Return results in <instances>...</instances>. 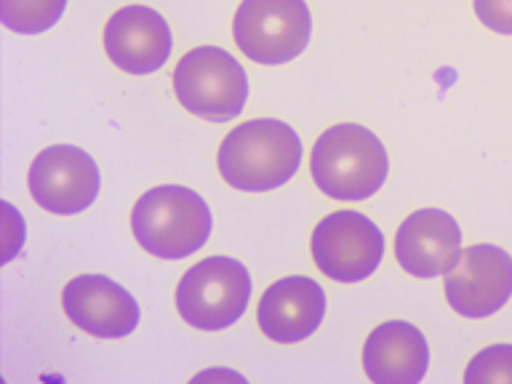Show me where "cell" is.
<instances>
[{"label": "cell", "instance_id": "1", "mask_svg": "<svg viewBox=\"0 0 512 384\" xmlns=\"http://www.w3.org/2000/svg\"><path fill=\"white\" fill-rule=\"evenodd\" d=\"M219 174L240 192H270L302 166V139L283 120L240 123L219 147Z\"/></svg>", "mask_w": 512, "mask_h": 384}, {"label": "cell", "instance_id": "2", "mask_svg": "<svg viewBox=\"0 0 512 384\" xmlns=\"http://www.w3.org/2000/svg\"><path fill=\"white\" fill-rule=\"evenodd\" d=\"M310 171L328 198L366 200L382 190L390 160L374 131L358 123H339L323 131L315 142Z\"/></svg>", "mask_w": 512, "mask_h": 384}, {"label": "cell", "instance_id": "3", "mask_svg": "<svg viewBox=\"0 0 512 384\" xmlns=\"http://www.w3.org/2000/svg\"><path fill=\"white\" fill-rule=\"evenodd\" d=\"M136 243L158 259H184L206 246L211 208L198 192L182 184L152 187L131 211Z\"/></svg>", "mask_w": 512, "mask_h": 384}, {"label": "cell", "instance_id": "4", "mask_svg": "<svg viewBox=\"0 0 512 384\" xmlns=\"http://www.w3.org/2000/svg\"><path fill=\"white\" fill-rule=\"evenodd\" d=\"M176 99L198 118L227 123L246 107L248 78L238 59L219 46L192 48L174 70Z\"/></svg>", "mask_w": 512, "mask_h": 384}, {"label": "cell", "instance_id": "5", "mask_svg": "<svg viewBox=\"0 0 512 384\" xmlns=\"http://www.w3.org/2000/svg\"><path fill=\"white\" fill-rule=\"evenodd\" d=\"M251 299V275L232 256H208L184 272L176 286V310L200 331L238 323Z\"/></svg>", "mask_w": 512, "mask_h": 384}, {"label": "cell", "instance_id": "6", "mask_svg": "<svg viewBox=\"0 0 512 384\" xmlns=\"http://www.w3.org/2000/svg\"><path fill=\"white\" fill-rule=\"evenodd\" d=\"M312 16L304 0H243L235 11L232 35L256 64H286L310 43Z\"/></svg>", "mask_w": 512, "mask_h": 384}, {"label": "cell", "instance_id": "7", "mask_svg": "<svg viewBox=\"0 0 512 384\" xmlns=\"http://www.w3.org/2000/svg\"><path fill=\"white\" fill-rule=\"evenodd\" d=\"M318 270L339 283L374 275L384 256V235L360 211H334L315 227L310 240Z\"/></svg>", "mask_w": 512, "mask_h": 384}, {"label": "cell", "instance_id": "8", "mask_svg": "<svg viewBox=\"0 0 512 384\" xmlns=\"http://www.w3.org/2000/svg\"><path fill=\"white\" fill-rule=\"evenodd\" d=\"M512 296V256L499 246L462 248L446 272V299L462 318H488Z\"/></svg>", "mask_w": 512, "mask_h": 384}, {"label": "cell", "instance_id": "9", "mask_svg": "<svg viewBox=\"0 0 512 384\" xmlns=\"http://www.w3.org/2000/svg\"><path fill=\"white\" fill-rule=\"evenodd\" d=\"M99 168L94 158L72 144H54L38 152L30 166V192L48 214L72 216L86 211L99 195Z\"/></svg>", "mask_w": 512, "mask_h": 384}, {"label": "cell", "instance_id": "10", "mask_svg": "<svg viewBox=\"0 0 512 384\" xmlns=\"http://www.w3.org/2000/svg\"><path fill=\"white\" fill-rule=\"evenodd\" d=\"M67 318L99 339H123L139 326V304L126 288L104 275H78L62 291Z\"/></svg>", "mask_w": 512, "mask_h": 384}, {"label": "cell", "instance_id": "11", "mask_svg": "<svg viewBox=\"0 0 512 384\" xmlns=\"http://www.w3.org/2000/svg\"><path fill=\"white\" fill-rule=\"evenodd\" d=\"M462 251V230L440 208H419L408 214L395 235V256L414 278H438L451 270Z\"/></svg>", "mask_w": 512, "mask_h": 384}, {"label": "cell", "instance_id": "12", "mask_svg": "<svg viewBox=\"0 0 512 384\" xmlns=\"http://www.w3.org/2000/svg\"><path fill=\"white\" fill-rule=\"evenodd\" d=\"M171 43L168 22L147 6L118 8L104 24V51L112 64L131 75L160 70L168 62Z\"/></svg>", "mask_w": 512, "mask_h": 384}, {"label": "cell", "instance_id": "13", "mask_svg": "<svg viewBox=\"0 0 512 384\" xmlns=\"http://www.w3.org/2000/svg\"><path fill=\"white\" fill-rule=\"evenodd\" d=\"M326 315V294L312 278L291 275L272 283L259 299L256 323L272 342L296 344L312 336Z\"/></svg>", "mask_w": 512, "mask_h": 384}, {"label": "cell", "instance_id": "14", "mask_svg": "<svg viewBox=\"0 0 512 384\" xmlns=\"http://www.w3.org/2000/svg\"><path fill=\"white\" fill-rule=\"evenodd\" d=\"M430 366V344L406 320H387L363 344V368L374 384H416Z\"/></svg>", "mask_w": 512, "mask_h": 384}, {"label": "cell", "instance_id": "15", "mask_svg": "<svg viewBox=\"0 0 512 384\" xmlns=\"http://www.w3.org/2000/svg\"><path fill=\"white\" fill-rule=\"evenodd\" d=\"M67 0H0V16L11 32L38 35L62 19Z\"/></svg>", "mask_w": 512, "mask_h": 384}, {"label": "cell", "instance_id": "16", "mask_svg": "<svg viewBox=\"0 0 512 384\" xmlns=\"http://www.w3.org/2000/svg\"><path fill=\"white\" fill-rule=\"evenodd\" d=\"M467 384H512V344H491L470 360L464 371Z\"/></svg>", "mask_w": 512, "mask_h": 384}, {"label": "cell", "instance_id": "17", "mask_svg": "<svg viewBox=\"0 0 512 384\" xmlns=\"http://www.w3.org/2000/svg\"><path fill=\"white\" fill-rule=\"evenodd\" d=\"M475 14L488 30L512 35V0H475Z\"/></svg>", "mask_w": 512, "mask_h": 384}, {"label": "cell", "instance_id": "18", "mask_svg": "<svg viewBox=\"0 0 512 384\" xmlns=\"http://www.w3.org/2000/svg\"><path fill=\"white\" fill-rule=\"evenodd\" d=\"M0 211H3V232H6V243H3V262H11L16 251H19V246H22L24 224L11 203H3Z\"/></svg>", "mask_w": 512, "mask_h": 384}]
</instances>
